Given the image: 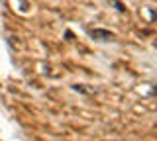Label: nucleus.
<instances>
[{"label": "nucleus", "mask_w": 157, "mask_h": 141, "mask_svg": "<svg viewBox=\"0 0 157 141\" xmlns=\"http://www.w3.org/2000/svg\"><path fill=\"white\" fill-rule=\"evenodd\" d=\"M90 35L92 37H104V39H112V33L110 32H102V30H94V32H90Z\"/></svg>", "instance_id": "nucleus-1"}]
</instances>
